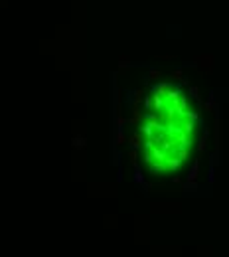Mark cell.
I'll return each instance as SVG.
<instances>
[{
	"mask_svg": "<svg viewBox=\"0 0 229 257\" xmlns=\"http://www.w3.org/2000/svg\"><path fill=\"white\" fill-rule=\"evenodd\" d=\"M198 91L186 93L180 83L160 81L144 97V113H140L138 137L144 164L150 174L178 172L191 156L194 146L203 149L202 115L191 105Z\"/></svg>",
	"mask_w": 229,
	"mask_h": 257,
	"instance_id": "6da1fadb",
	"label": "cell"
}]
</instances>
